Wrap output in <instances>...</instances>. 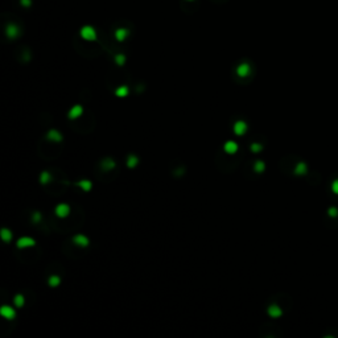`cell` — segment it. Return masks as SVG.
Instances as JSON below:
<instances>
[{
  "label": "cell",
  "mask_w": 338,
  "mask_h": 338,
  "mask_svg": "<svg viewBox=\"0 0 338 338\" xmlns=\"http://www.w3.org/2000/svg\"><path fill=\"white\" fill-rule=\"evenodd\" d=\"M69 213H70V207L66 203H60L58 206L56 207V214L58 215V217H61V218L66 217Z\"/></svg>",
  "instance_id": "cell-1"
},
{
  "label": "cell",
  "mask_w": 338,
  "mask_h": 338,
  "mask_svg": "<svg viewBox=\"0 0 338 338\" xmlns=\"http://www.w3.org/2000/svg\"><path fill=\"white\" fill-rule=\"evenodd\" d=\"M31 246H35V240L32 238H21V239L17 240V247L19 248H24V247H31Z\"/></svg>",
  "instance_id": "cell-2"
},
{
  "label": "cell",
  "mask_w": 338,
  "mask_h": 338,
  "mask_svg": "<svg viewBox=\"0 0 338 338\" xmlns=\"http://www.w3.org/2000/svg\"><path fill=\"white\" fill-rule=\"evenodd\" d=\"M234 131H235L236 135H243L247 131V124L245 123V121H242V120L236 121L235 126H234Z\"/></svg>",
  "instance_id": "cell-3"
},
{
  "label": "cell",
  "mask_w": 338,
  "mask_h": 338,
  "mask_svg": "<svg viewBox=\"0 0 338 338\" xmlns=\"http://www.w3.org/2000/svg\"><path fill=\"white\" fill-rule=\"evenodd\" d=\"M0 313H2V316H3V317H5V318H11V320H12L15 317V310L11 308V307H7V305H4L2 308Z\"/></svg>",
  "instance_id": "cell-4"
},
{
  "label": "cell",
  "mask_w": 338,
  "mask_h": 338,
  "mask_svg": "<svg viewBox=\"0 0 338 338\" xmlns=\"http://www.w3.org/2000/svg\"><path fill=\"white\" fill-rule=\"evenodd\" d=\"M73 240H74L75 245H78V246H81V247H86V246H88V239H87L85 235H77V236H74Z\"/></svg>",
  "instance_id": "cell-5"
},
{
  "label": "cell",
  "mask_w": 338,
  "mask_h": 338,
  "mask_svg": "<svg viewBox=\"0 0 338 338\" xmlns=\"http://www.w3.org/2000/svg\"><path fill=\"white\" fill-rule=\"evenodd\" d=\"M225 151L227 153H235L238 151V144L235 141H227L225 144Z\"/></svg>",
  "instance_id": "cell-6"
},
{
  "label": "cell",
  "mask_w": 338,
  "mask_h": 338,
  "mask_svg": "<svg viewBox=\"0 0 338 338\" xmlns=\"http://www.w3.org/2000/svg\"><path fill=\"white\" fill-rule=\"evenodd\" d=\"M82 111H83V110H82V107H81V106H74L73 108L70 110V112H69V118H70V119H75V118H78V116L82 114Z\"/></svg>",
  "instance_id": "cell-7"
},
{
  "label": "cell",
  "mask_w": 338,
  "mask_h": 338,
  "mask_svg": "<svg viewBox=\"0 0 338 338\" xmlns=\"http://www.w3.org/2000/svg\"><path fill=\"white\" fill-rule=\"evenodd\" d=\"M48 139L53 140V141H61L62 140V136H61L60 132H57L56 130H52V131H49V134H48Z\"/></svg>",
  "instance_id": "cell-8"
},
{
  "label": "cell",
  "mask_w": 338,
  "mask_h": 338,
  "mask_svg": "<svg viewBox=\"0 0 338 338\" xmlns=\"http://www.w3.org/2000/svg\"><path fill=\"white\" fill-rule=\"evenodd\" d=\"M268 313L272 316V317H279V316L281 314V310L279 307H276V305H271L268 308Z\"/></svg>",
  "instance_id": "cell-9"
},
{
  "label": "cell",
  "mask_w": 338,
  "mask_h": 338,
  "mask_svg": "<svg viewBox=\"0 0 338 338\" xmlns=\"http://www.w3.org/2000/svg\"><path fill=\"white\" fill-rule=\"evenodd\" d=\"M248 70H250V68H248V65L243 64V65H240L239 68H238V74L242 75V77H245V75H247V74H248Z\"/></svg>",
  "instance_id": "cell-10"
},
{
  "label": "cell",
  "mask_w": 338,
  "mask_h": 338,
  "mask_svg": "<svg viewBox=\"0 0 338 338\" xmlns=\"http://www.w3.org/2000/svg\"><path fill=\"white\" fill-rule=\"evenodd\" d=\"M78 185H79L83 190H86V192H88V190L91 189V182L88 181V180H81V181L78 182Z\"/></svg>",
  "instance_id": "cell-11"
},
{
  "label": "cell",
  "mask_w": 338,
  "mask_h": 338,
  "mask_svg": "<svg viewBox=\"0 0 338 338\" xmlns=\"http://www.w3.org/2000/svg\"><path fill=\"white\" fill-rule=\"evenodd\" d=\"M137 163H139V159H137L136 156H130L128 159H127V165H128L130 168H134Z\"/></svg>",
  "instance_id": "cell-12"
},
{
  "label": "cell",
  "mask_w": 338,
  "mask_h": 338,
  "mask_svg": "<svg viewBox=\"0 0 338 338\" xmlns=\"http://www.w3.org/2000/svg\"><path fill=\"white\" fill-rule=\"evenodd\" d=\"M2 238L5 240V242H9L11 239H12V234H11V231L7 230V229H3L2 230Z\"/></svg>",
  "instance_id": "cell-13"
},
{
  "label": "cell",
  "mask_w": 338,
  "mask_h": 338,
  "mask_svg": "<svg viewBox=\"0 0 338 338\" xmlns=\"http://www.w3.org/2000/svg\"><path fill=\"white\" fill-rule=\"evenodd\" d=\"M115 94H116L118 97H126L127 94H128V88H127L126 86H121V87H119L118 90L115 91Z\"/></svg>",
  "instance_id": "cell-14"
},
{
  "label": "cell",
  "mask_w": 338,
  "mask_h": 338,
  "mask_svg": "<svg viewBox=\"0 0 338 338\" xmlns=\"http://www.w3.org/2000/svg\"><path fill=\"white\" fill-rule=\"evenodd\" d=\"M49 180H50V174H49L48 172H42L41 176H40V181H41V184H48Z\"/></svg>",
  "instance_id": "cell-15"
},
{
  "label": "cell",
  "mask_w": 338,
  "mask_h": 338,
  "mask_svg": "<svg viewBox=\"0 0 338 338\" xmlns=\"http://www.w3.org/2000/svg\"><path fill=\"white\" fill-rule=\"evenodd\" d=\"M60 284V278L58 276H56V275H53L50 279H49V285L50 287H57Z\"/></svg>",
  "instance_id": "cell-16"
},
{
  "label": "cell",
  "mask_w": 338,
  "mask_h": 338,
  "mask_svg": "<svg viewBox=\"0 0 338 338\" xmlns=\"http://www.w3.org/2000/svg\"><path fill=\"white\" fill-rule=\"evenodd\" d=\"M82 35H83V37H86V38H94L95 37V35H94V32L90 29V28H86V29H83V33H82Z\"/></svg>",
  "instance_id": "cell-17"
},
{
  "label": "cell",
  "mask_w": 338,
  "mask_h": 338,
  "mask_svg": "<svg viewBox=\"0 0 338 338\" xmlns=\"http://www.w3.org/2000/svg\"><path fill=\"white\" fill-rule=\"evenodd\" d=\"M114 165H115V164H114V161H112L111 159H106V160L103 161V167H106L107 169H112Z\"/></svg>",
  "instance_id": "cell-18"
},
{
  "label": "cell",
  "mask_w": 338,
  "mask_h": 338,
  "mask_svg": "<svg viewBox=\"0 0 338 338\" xmlns=\"http://www.w3.org/2000/svg\"><path fill=\"white\" fill-rule=\"evenodd\" d=\"M15 304L17 307H23V304H24V297L21 296V295H17L15 297Z\"/></svg>",
  "instance_id": "cell-19"
},
{
  "label": "cell",
  "mask_w": 338,
  "mask_h": 338,
  "mask_svg": "<svg viewBox=\"0 0 338 338\" xmlns=\"http://www.w3.org/2000/svg\"><path fill=\"white\" fill-rule=\"evenodd\" d=\"M255 170L256 172H263L264 170V164L262 161H258L256 164H255Z\"/></svg>",
  "instance_id": "cell-20"
},
{
  "label": "cell",
  "mask_w": 338,
  "mask_h": 338,
  "mask_svg": "<svg viewBox=\"0 0 338 338\" xmlns=\"http://www.w3.org/2000/svg\"><path fill=\"white\" fill-rule=\"evenodd\" d=\"M260 149H262V147H260L259 144H252V145H251V151L252 152H259Z\"/></svg>",
  "instance_id": "cell-21"
},
{
  "label": "cell",
  "mask_w": 338,
  "mask_h": 338,
  "mask_svg": "<svg viewBox=\"0 0 338 338\" xmlns=\"http://www.w3.org/2000/svg\"><path fill=\"white\" fill-rule=\"evenodd\" d=\"M33 218H35V221H36V222H38V221H40V218H41L40 213H38V212H36V213H35V215H33Z\"/></svg>",
  "instance_id": "cell-22"
},
{
  "label": "cell",
  "mask_w": 338,
  "mask_h": 338,
  "mask_svg": "<svg viewBox=\"0 0 338 338\" xmlns=\"http://www.w3.org/2000/svg\"><path fill=\"white\" fill-rule=\"evenodd\" d=\"M116 61H118V62H119V65H121V64H123V61H124V57H123V56L116 57Z\"/></svg>",
  "instance_id": "cell-23"
}]
</instances>
